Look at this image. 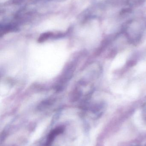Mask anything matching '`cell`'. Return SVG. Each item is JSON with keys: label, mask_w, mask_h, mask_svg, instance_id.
<instances>
[{"label": "cell", "mask_w": 146, "mask_h": 146, "mask_svg": "<svg viewBox=\"0 0 146 146\" xmlns=\"http://www.w3.org/2000/svg\"><path fill=\"white\" fill-rule=\"evenodd\" d=\"M131 12V9H123L121 11V13L122 14L127 13H129Z\"/></svg>", "instance_id": "2"}, {"label": "cell", "mask_w": 146, "mask_h": 146, "mask_svg": "<svg viewBox=\"0 0 146 146\" xmlns=\"http://www.w3.org/2000/svg\"><path fill=\"white\" fill-rule=\"evenodd\" d=\"M65 127L64 125H59L56 126L55 127L51 130L46 137L44 146H51L54 144L56 140L59 136L63 134L65 131Z\"/></svg>", "instance_id": "1"}]
</instances>
